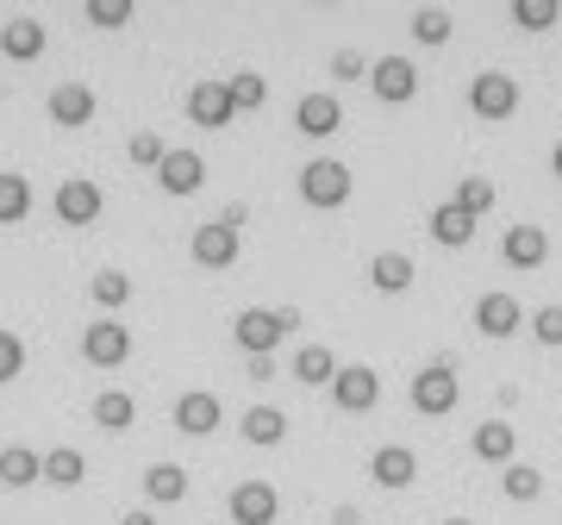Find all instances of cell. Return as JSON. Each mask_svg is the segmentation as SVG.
Returning a JSON list of instances; mask_svg holds the SVG:
<instances>
[{
    "mask_svg": "<svg viewBox=\"0 0 562 525\" xmlns=\"http://www.w3.org/2000/svg\"><path fill=\"white\" fill-rule=\"evenodd\" d=\"M294 325H301V313H294V306H244L232 332H238V344L250 350V357H269V350L294 332Z\"/></svg>",
    "mask_w": 562,
    "mask_h": 525,
    "instance_id": "obj_1",
    "label": "cell"
},
{
    "mask_svg": "<svg viewBox=\"0 0 562 525\" xmlns=\"http://www.w3.org/2000/svg\"><path fill=\"white\" fill-rule=\"evenodd\" d=\"M350 188L357 182H350V169H344L338 157H313L301 169V201L306 206H344L350 201Z\"/></svg>",
    "mask_w": 562,
    "mask_h": 525,
    "instance_id": "obj_2",
    "label": "cell"
},
{
    "mask_svg": "<svg viewBox=\"0 0 562 525\" xmlns=\"http://www.w3.org/2000/svg\"><path fill=\"white\" fill-rule=\"evenodd\" d=\"M469 107H475V120H513L519 113V81L506 69H482L469 81Z\"/></svg>",
    "mask_w": 562,
    "mask_h": 525,
    "instance_id": "obj_3",
    "label": "cell"
},
{
    "mask_svg": "<svg viewBox=\"0 0 562 525\" xmlns=\"http://www.w3.org/2000/svg\"><path fill=\"white\" fill-rule=\"evenodd\" d=\"M457 401H462V376L450 364H431V369L413 376V406H419L425 420H443Z\"/></svg>",
    "mask_w": 562,
    "mask_h": 525,
    "instance_id": "obj_4",
    "label": "cell"
},
{
    "mask_svg": "<svg viewBox=\"0 0 562 525\" xmlns=\"http://www.w3.org/2000/svg\"><path fill=\"white\" fill-rule=\"evenodd\" d=\"M188 120L201 125V132H225V125L238 120V101H232V88L220 76H206L188 88Z\"/></svg>",
    "mask_w": 562,
    "mask_h": 525,
    "instance_id": "obj_5",
    "label": "cell"
},
{
    "mask_svg": "<svg viewBox=\"0 0 562 525\" xmlns=\"http://www.w3.org/2000/svg\"><path fill=\"white\" fill-rule=\"evenodd\" d=\"M188 250H194V262H201V269H232V262H238V250H244V238H238V225L206 220V225H194Z\"/></svg>",
    "mask_w": 562,
    "mask_h": 525,
    "instance_id": "obj_6",
    "label": "cell"
},
{
    "mask_svg": "<svg viewBox=\"0 0 562 525\" xmlns=\"http://www.w3.org/2000/svg\"><path fill=\"white\" fill-rule=\"evenodd\" d=\"M50 206H57L63 225H94L101 220V206H106V194H101V182H88V176H63Z\"/></svg>",
    "mask_w": 562,
    "mask_h": 525,
    "instance_id": "obj_7",
    "label": "cell"
},
{
    "mask_svg": "<svg viewBox=\"0 0 562 525\" xmlns=\"http://www.w3.org/2000/svg\"><path fill=\"white\" fill-rule=\"evenodd\" d=\"M331 401L344 406V413H369V406L382 401V376L369 364H338V376H331Z\"/></svg>",
    "mask_w": 562,
    "mask_h": 525,
    "instance_id": "obj_8",
    "label": "cell"
},
{
    "mask_svg": "<svg viewBox=\"0 0 562 525\" xmlns=\"http://www.w3.org/2000/svg\"><path fill=\"white\" fill-rule=\"evenodd\" d=\"M81 357L94 369H120L125 357H132V332H125L120 320H94L88 332H81Z\"/></svg>",
    "mask_w": 562,
    "mask_h": 525,
    "instance_id": "obj_9",
    "label": "cell"
},
{
    "mask_svg": "<svg viewBox=\"0 0 562 525\" xmlns=\"http://www.w3.org/2000/svg\"><path fill=\"white\" fill-rule=\"evenodd\" d=\"M369 88H375L387 107H406L419 94V69H413V57H375L369 63Z\"/></svg>",
    "mask_w": 562,
    "mask_h": 525,
    "instance_id": "obj_10",
    "label": "cell"
},
{
    "mask_svg": "<svg viewBox=\"0 0 562 525\" xmlns=\"http://www.w3.org/2000/svg\"><path fill=\"white\" fill-rule=\"evenodd\" d=\"M44 113H50L63 132H76V125L94 120V88H88V81H57V88L44 94Z\"/></svg>",
    "mask_w": 562,
    "mask_h": 525,
    "instance_id": "obj_11",
    "label": "cell"
},
{
    "mask_svg": "<svg viewBox=\"0 0 562 525\" xmlns=\"http://www.w3.org/2000/svg\"><path fill=\"white\" fill-rule=\"evenodd\" d=\"M220 420H225V406H220V394H213V388H188V394L176 401V432H188V438L220 432Z\"/></svg>",
    "mask_w": 562,
    "mask_h": 525,
    "instance_id": "obj_12",
    "label": "cell"
},
{
    "mask_svg": "<svg viewBox=\"0 0 562 525\" xmlns=\"http://www.w3.org/2000/svg\"><path fill=\"white\" fill-rule=\"evenodd\" d=\"M225 506H232V525H276L281 494H276L269 482H238Z\"/></svg>",
    "mask_w": 562,
    "mask_h": 525,
    "instance_id": "obj_13",
    "label": "cell"
},
{
    "mask_svg": "<svg viewBox=\"0 0 562 525\" xmlns=\"http://www.w3.org/2000/svg\"><path fill=\"white\" fill-rule=\"evenodd\" d=\"M519 325H525V306L513 301L506 288H494V294L475 301V332H482V338H513Z\"/></svg>",
    "mask_w": 562,
    "mask_h": 525,
    "instance_id": "obj_14",
    "label": "cell"
},
{
    "mask_svg": "<svg viewBox=\"0 0 562 525\" xmlns=\"http://www.w3.org/2000/svg\"><path fill=\"white\" fill-rule=\"evenodd\" d=\"M157 182H162V194H201L206 188V157L201 150H169V157L157 163Z\"/></svg>",
    "mask_w": 562,
    "mask_h": 525,
    "instance_id": "obj_15",
    "label": "cell"
},
{
    "mask_svg": "<svg viewBox=\"0 0 562 525\" xmlns=\"http://www.w3.org/2000/svg\"><path fill=\"white\" fill-rule=\"evenodd\" d=\"M344 125V107H338V94H301V107H294V132H306V138H331Z\"/></svg>",
    "mask_w": 562,
    "mask_h": 525,
    "instance_id": "obj_16",
    "label": "cell"
},
{
    "mask_svg": "<svg viewBox=\"0 0 562 525\" xmlns=\"http://www.w3.org/2000/svg\"><path fill=\"white\" fill-rule=\"evenodd\" d=\"M501 250H506L513 269H543V262H550V232H543V225H506Z\"/></svg>",
    "mask_w": 562,
    "mask_h": 525,
    "instance_id": "obj_17",
    "label": "cell"
},
{
    "mask_svg": "<svg viewBox=\"0 0 562 525\" xmlns=\"http://www.w3.org/2000/svg\"><path fill=\"white\" fill-rule=\"evenodd\" d=\"M369 476H375V488H394V494H401V488L419 482V457H413L406 445H382L375 457H369Z\"/></svg>",
    "mask_w": 562,
    "mask_h": 525,
    "instance_id": "obj_18",
    "label": "cell"
},
{
    "mask_svg": "<svg viewBox=\"0 0 562 525\" xmlns=\"http://www.w3.org/2000/svg\"><path fill=\"white\" fill-rule=\"evenodd\" d=\"M469 450L482 457V463H513V450H519V432L506 420H487V425H475V438H469Z\"/></svg>",
    "mask_w": 562,
    "mask_h": 525,
    "instance_id": "obj_19",
    "label": "cell"
},
{
    "mask_svg": "<svg viewBox=\"0 0 562 525\" xmlns=\"http://www.w3.org/2000/svg\"><path fill=\"white\" fill-rule=\"evenodd\" d=\"M0 57H13V63H32V57H44V25L38 20H7L0 25Z\"/></svg>",
    "mask_w": 562,
    "mask_h": 525,
    "instance_id": "obj_20",
    "label": "cell"
},
{
    "mask_svg": "<svg viewBox=\"0 0 562 525\" xmlns=\"http://www.w3.org/2000/svg\"><path fill=\"white\" fill-rule=\"evenodd\" d=\"M144 501H150V506L188 501V469H181V463H150V469H144Z\"/></svg>",
    "mask_w": 562,
    "mask_h": 525,
    "instance_id": "obj_21",
    "label": "cell"
},
{
    "mask_svg": "<svg viewBox=\"0 0 562 525\" xmlns=\"http://www.w3.org/2000/svg\"><path fill=\"white\" fill-rule=\"evenodd\" d=\"M44 482V457L32 445H7L0 450V488H32Z\"/></svg>",
    "mask_w": 562,
    "mask_h": 525,
    "instance_id": "obj_22",
    "label": "cell"
},
{
    "mask_svg": "<svg viewBox=\"0 0 562 525\" xmlns=\"http://www.w3.org/2000/svg\"><path fill=\"white\" fill-rule=\"evenodd\" d=\"M94 425H101V432H132V425H138V401H132L125 388H101V394H94Z\"/></svg>",
    "mask_w": 562,
    "mask_h": 525,
    "instance_id": "obj_23",
    "label": "cell"
},
{
    "mask_svg": "<svg viewBox=\"0 0 562 525\" xmlns=\"http://www.w3.org/2000/svg\"><path fill=\"white\" fill-rule=\"evenodd\" d=\"M331 376H338V357H331V344H301V350H294V382L331 388Z\"/></svg>",
    "mask_w": 562,
    "mask_h": 525,
    "instance_id": "obj_24",
    "label": "cell"
},
{
    "mask_svg": "<svg viewBox=\"0 0 562 525\" xmlns=\"http://www.w3.org/2000/svg\"><path fill=\"white\" fill-rule=\"evenodd\" d=\"M413 276H419V269H413V257H406V250H382V257L369 262V282L382 288V294H406V288H413Z\"/></svg>",
    "mask_w": 562,
    "mask_h": 525,
    "instance_id": "obj_25",
    "label": "cell"
},
{
    "mask_svg": "<svg viewBox=\"0 0 562 525\" xmlns=\"http://www.w3.org/2000/svg\"><path fill=\"white\" fill-rule=\"evenodd\" d=\"M431 238L450 244V250H462V244L475 238V213H469V206H457V201H443L438 213H431Z\"/></svg>",
    "mask_w": 562,
    "mask_h": 525,
    "instance_id": "obj_26",
    "label": "cell"
},
{
    "mask_svg": "<svg viewBox=\"0 0 562 525\" xmlns=\"http://www.w3.org/2000/svg\"><path fill=\"white\" fill-rule=\"evenodd\" d=\"M44 482H50V488H81V482H88V457H81L76 445L44 450Z\"/></svg>",
    "mask_w": 562,
    "mask_h": 525,
    "instance_id": "obj_27",
    "label": "cell"
},
{
    "mask_svg": "<svg viewBox=\"0 0 562 525\" xmlns=\"http://www.w3.org/2000/svg\"><path fill=\"white\" fill-rule=\"evenodd\" d=\"M244 438H250V445H281V438H288V413H281V406H250V413H244V425H238Z\"/></svg>",
    "mask_w": 562,
    "mask_h": 525,
    "instance_id": "obj_28",
    "label": "cell"
},
{
    "mask_svg": "<svg viewBox=\"0 0 562 525\" xmlns=\"http://www.w3.org/2000/svg\"><path fill=\"white\" fill-rule=\"evenodd\" d=\"M32 213V182L20 169H0V225H20Z\"/></svg>",
    "mask_w": 562,
    "mask_h": 525,
    "instance_id": "obj_29",
    "label": "cell"
},
{
    "mask_svg": "<svg viewBox=\"0 0 562 525\" xmlns=\"http://www.w3.org/2000/svg\"><path fill=\"white\" fill-rule=\"evenodd\" d=\"M501 488H506V501H538V494H543V469L538 463H519V457H513V463H506L501 469Z\"/></svg>",
    "mask_w": 562,
    "mask_h": 525,
    "instance_id": "obj_30",
    "label": "cell"
},
{
    "mask_svg": "<svg viewBox=\"0 0 562 525\" xmlns=\"http://www.w3.org/2000/svg\"><path fill=\"white\" fill-rule=\"evenodd\" d=\"M88 294H94V306H106V313H120V306L132 301V276H125V269H94V282H88Z\"/></svg>",
    "mask_w": 562,
    "mask_h": 525,
    "instance_id": "obj_31",
    "label": "cell"
},
{
    "mask_svg": "<svg viewBox=\"0 0 562 525\" xmlns=\"http://www.w3.org/2000/svg\"><path fill=\"white\" fill-rule=\"evenodd\" d=\"M562 20V0H513V25L519 32H550Z\"/></svg>",
    "mask_w": 562,
    "mask_h": 525,
    "instance_id": "obj_32",
    "label": "cell"
},
{
    "mask_svg": "<svg viewBox=\"0 0 562 525\" xmlns=\"http://www.w3.org/2000/svg\"><path fill=\"white\" fill-rule=\"evenodd\" d=\"M81 13H88V25H101V32H120V25H132L138 0H81Z\"/></svg>",
    "mask_w": 562,
    "mask_h": 525,
    "instance_id": "obj_33",
    "label": "cell"
},
{
    "mask_svg": "<svg viewBox=\"0 0 562 525\" xmlns=\"http://www.w3.org/2000/svg\"><path fill=\"white\" fill-rule=\"evenodd\" d=\"M450 32H457V20H450L443 7H419V13H413V38L419 44H450Z\"/></svg>",
    "mask_w": 562,
    "mask_h": 525,
    "instance_id": "obj_34",
    "label": "cell"
},
{
    "mask_svg": "<svg viewBox=\"0 0 562 525\" xmlns=\"http://www.w3.org/2000/svg\"><path fill=\"white\" fill-rule=\"evenodd\" d=\"M225 88H232V101H238V113H250V107L269 101V81L257 76V69H238V76H225Z\"/></svg>",
    "mask_w": 562,
    "mask_h": 525,
    "instance_id": "obj_35",
    "label": "cell"
},
{
    "mask_svg": "<svg viewBox=\"0 0 562 525\" xmlns=\"http://www.w3.org/2000/svg\"><path fill=\"white\" fill-rule=\"evenodd\" d=\"M450 201H457V206H469V213L482 220L487 206H494V182H487V176H462V182H457V194H450Z\"/></svg>",
    "mask_w": 562,
    "mask_h": 525,
    "instance_id": "obj_36",
    "label": "cell"
},
{
    "mask_svg": "<svg viewBox=\"0 0 562 525\" xmlns=\"http://www.w3.org/2000/svg\"><path fill=\"white\" fill-rule=\"evenodd\" d=\"M125 157L138 163V169H157V163L169 157V144H162L157 132H150V125H144V132H132V144H125Z\"/></svg>",
    "mask_w": 562,
    "mask_h": 525,
    "instance_id": "obj_37",
    "label": "cell"
},
{
    "mask_svg": "<svg viewBox=\"0 0 562 525\" xmlns=\"http://www.w3.org/2000/svg\"><path fill=\"white\" fill-rule=\"evenodd\" d=\"M20 376H25V344H20V332L0 325V382H20Z\"/></svg>",
    "mask_w": 562,
    "mask_h": 525,
    "instance_id": "obj_38",
    "label": "cell"
},
{
    "mask_svg": "<svg viewBox=\"0 0 562 525\" xmlns=\"http://www.w3.org/2000/svg\"><path fill=\"white\" fill-rule=\"evenodd\" d=\"M531 338L557 350L562 344V306H538V313H531Z\"/></svg>",
    "mask_w": 562,
    "mask_h": 525,
    "instance_id": "obj_39",
    "label": "cell"
},
{
    "mask_svg": "<svg viewBox=\"0 0 562 525\" xmlns=\"http://www.w3.org/2000/svg\"><path fill=\"white\" fill-rule=\"evenodd\" d=\"M331 76H338V81H362V76H369L362 51H350V44H344V51H331Z\"/></svg>",
    "mask_w": 562,
    "mask_h": 525,
    "instance_id": "obj_40",
    "label": "cell"
},
{
    "mask_svg": "<svg viewBox=\"0 0 562 525\" xmlns=\"http://www.w3.org/2000/svg\"><path fill=\"white\" fill-rule=\"evenodd\" d=\"M120 525H157V513H150V506H132V513H125Z\"/></svg>",
    "mask_w": 562,
    "mask_h": 525,
    "instance_id": "obj_41",
    "label": "cell"
},
{
    "mask_svg": "<svg viewBox=\"0 0 562 525\" xmlns=\"http://www.w3.org/2000/svg\"><path fill=\"white\" fill-rule=\"evenodd\" d=\"M550 169H557V182H562V144H557V150H550Z\"/></svg>",
    "mask_w": 562,
    "mask_h": 525,
    "instance_id": "obj_42",
    "label": "cell"
},
{
    "mask_svg": "<svg viewBox=\"0 0 562 525\" xmlns=\"http://www.w3.org/2000/svg\"><path fill=\"white\" fill-rule=\"evenodd\" d=\"M443 525H475V520H443Z\"/></svg>",
    "mask_w": 562,
    "mask_h": 525,
    "instance_id": "obj_43",
    "label": "cell"
},
{
    "mask_svg": "<svg viewBox=\"0 0 562 525\" xmlns=\"http://www.w3.org/2000/svg\"><path fill=\"white\" fill-rule=\"evenodd\" d=\"M319 7H331V0H319Z\"/></svg>",
    "mask_w": 562,
    "mask_h": 525,
    "instance_id": "obj_44",
    "label": "cell"
},
{
    "mask_svg": "<svg viewBox=\"0 0 562 525\" xmlns=\"http://www.w3.org/2000/svg\"><path fill=\"white\" fill-rule=\"evenodd\" d=\"M362 525H369V520H362Z\"/></svg>",
    "mask_w": 562,
    "mask_h": 525,
    "instance_id": "obj_45",
    "label": "cell"
}]
</instances>
